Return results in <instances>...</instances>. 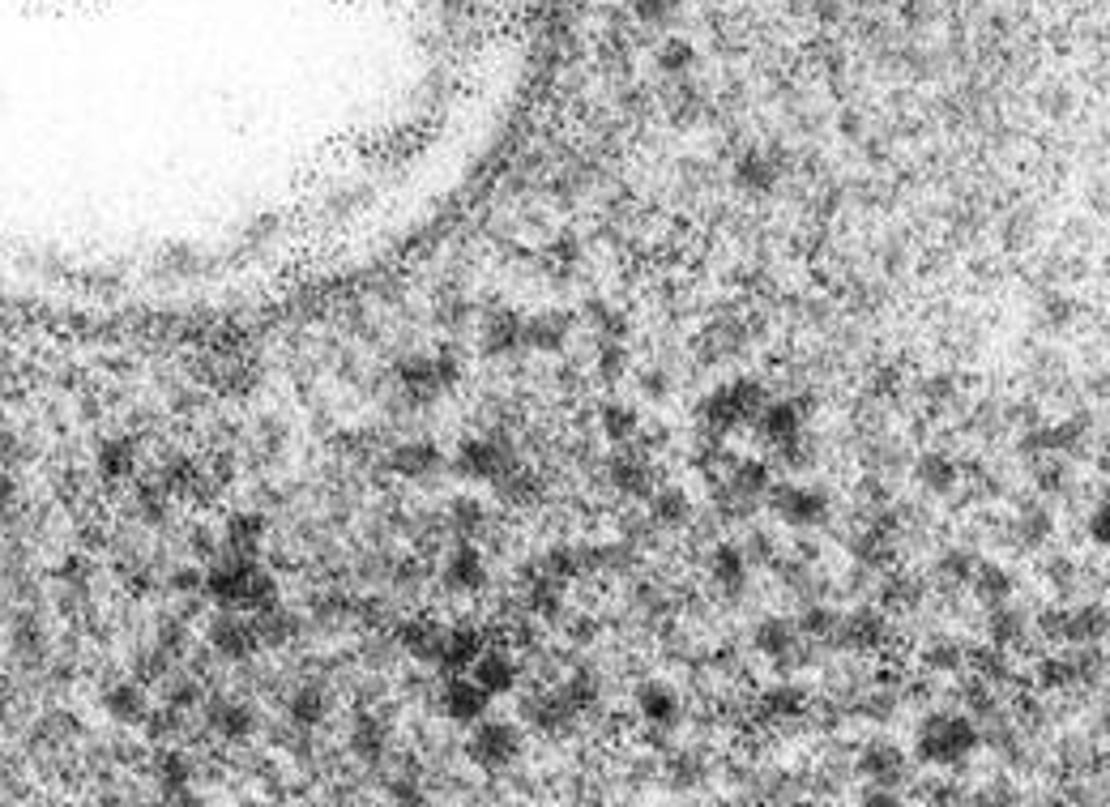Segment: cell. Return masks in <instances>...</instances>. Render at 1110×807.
<instances>
[{
  "instance_id": "1",
  "label": "cell",
  "mask_w": 1110,
  "mask_h": 807,
  "mask_svg": "<svg viewBox=\"0 0 1110 807\" xmlns=\"http://www.w3.org/2000/svg\"><path fill=\"white\" fill-rule=\"evenodd\" d=\"M978 726L965 714H931L918 726V756L927 765H961L978 748Z\"/></svg>"
},
{
  "instance_id": "2",
  "label": "cell",
  "mask_w": 1110,
  "mask_h": 807,
  "mask_svg": "<svg viewBox=\"0 0 1110 807\" xmlns=\"http://www.w3.org/2000/svg\"><path fill=\"white\" fill-rule=\"evenodd\" d=\"M769 509L786 521V526H820L829 517V496L816 492V487H799V483H769Z\"/></svg>"
},
{
  "instance_id": "3",
  "label": "cell",
  "mask_w": 1110,
  "mask_h": 807,
  "mask_svg": "<svg viewBox=\"0 0 1110 807\" xmlns=\"http://www.w3.org/2000/svg\"><path fill=\"white\" fill-rule=\"evenodd\" d=\"M470 752H474V761H479V765L500 769V765L517 761L521 739H517V731H513L509 722H483L479 731H474V739H470Z\"/></svg>"
},
{
  "instance_id": "4",
  "label": "cell",
  "mask_w": 1110,
  "mask_h": 807,
  "mask_svg": "<svg viewBox=\"0 0 1110 807\" xmlns=\"http://www.w3.org/2000/svg\"><path fill=\"white\" fill-rule=\"evenodd\" d=\"M833 632H837V645H846V650H880L884 637H888V620L880 611L859 607V611L842 615Z\"/></svg>"
},
{
  "instance_id": "5",
  "label": "cell",
  "mask_w": 1110,
  "mask_h": 807,
  "mask_svg": "<svg viewBox=\"0 0 1110 807\" xmlns=\"http://www.w3.org/2000/svg\"><path fill=\"white\" fill-rule=\"evenodd\" d=\"M859 773L871 778L876 786L893 790L901 782V773H906V756H901L897 743H871V748H863V756H859Z\"/></svg>"
},
{
  "instance_id": "6",
  "label": "cell",
  "mask_w": 1110,
  "mask_h": 807,
  "mask_svg": "<svg viewBox=\"0 0 1110 807\" xmlns=\"http://www.w3.org/2000/svg\"><path fill=\"white\" fill-rule=\"evenodd\" d=\"M743 419H752L748 415V406L739 402V393H735V385H726V389H713L709 398H705V406H701V423L709 427V432H731V427H739Z\"/></svg>"
},
{
  "instance_id": "7",
  "label": "cell",
  "mask_w": 1110,
  "mask_h": 807,
  "mask_svg": "<svg viewBox=\"0 0 1110 807\" xmlns=\"http://www.w3.org/2000/svg\"><path fill=\"white\" fill-rule=\"evenodd\" d=\"M795 641H799V628L782 620V615H769V620H760L756 632H752V645L756 654H765L773 662H786L790 654H795Z\"/></svg>"
},
{
  "instance_id": "8",
  "label": "cell",
  "mask_w": 1110,
  "mask_h": 807,
  "mask_svg": "<svg viewBox=\"0 0 1110 807\" xmlns=\"http://www.w3.org/2000/svg\"><path fill=\"white\" fill-rule=\"evenodd\" d=\"M521 714H526L538 731L560 735V731H568V722L577 718V709L564 701V692H543V696H534V701L521 705Z\"/></svg>"
},
{
  "instance_id": "9",
  "label": "cell",
  "mask_w": 1110,
  "mask_h": 807,
  "mask_svg": "<svg viewBox=\"0 0 1110 807\" xmlns=\"http://www.w3.org/2000/svg\"><path fill=\"white\" fill-rule=\"evenodd\" d=\"M756 419H760V432L782 445V440H795V436H799L803 410H799V402H765V406L756 410Z\"/></svg>"
},
{
  "instance_id": "10",
  "label": "cell",
  "mask_w": 1110,
  "mask_h": 807,
  "mask_svg": "<svg viewBox=\"0 0 1110 807\" xmlns=\"http://www.w3.org/2000/svg\"><path fill=\"white\" fill-rule=\"evenodd\" d=\"M573 334V316L568 312H543L526 321V346H538V351H560Z\"/></svg>"
},
{
  "instance_id": "11",
  "label": "cell",
  "mask_w": 1110,
  "mask_h": 807,
  "mask_svg": "<svg viewBox=\"0 0 1110 807\" xmlns=\"http://www.w3.org/2000/svg\"><path fill=\"white\" fill-rule=\"evenodd\" d=\"M637 709L649 726H675L679 718V696L666 684H641L637 688Z\"/></svg>"
},
{
  "instance_id": "12",
  "label": "cell",
  "mask_w": 1110,
  "mask_h": 807,
  "mask_svg": "<svg viewBox=\"0 0 1110 807\" xmlns=\"http://www.w3.org/2000/svg\"><path fill=\"white\" fill-rule=\"evenodd\" d=\"M611 479L620 492L628 496H649L654 492V474H649V462L637 453H615L611 457Z\"/></svg>"
},
{
  "instance_id": "13",
  "label": "cell",
  "mask_w": 1110,
  "mask_h": 807,
  "mask_svg": "<svg viewBox=\"0 0 1110 807\" xmlns=\"http://www.w3.org/2000/svg\"><path fill=\"white\" fill-rule=\"evenodd\" d=\"M474 684H479L487 696L491 692H513V684H517V667H513V658L509 654H483V658H474Z\"/></svg>"
},
{
  "instance_id": "14",
  "label": "cell",
  "mask_w": 1110,
  "mask_h": 807,
  "mask_svg": "<svg viewBox=\"0 0 1110 807\" xmlns=\"http://www.w3.org/2000/svg\"><path fill=\"white\" fill-rule=\"evenodd\" d=\"M649 517H654V526L679 530L692 521V504L679 487H662V492H654V500H649Z\"/></svg>"
},
{
  "instance_id": "15",
  "label": "cell",
  "mask_w": 1110,
  "mask_h": 807,
  "mask_svg": "<svg viewBox=\"0 0 1110 807\" xmlns=\"http://www.w3.org/2000/svg\"><path fill=\"white\" fill-rule=\"evenodd\" d=\"M444 709L457 718V722H474L487 709V692L474 684H466V679H457V684H449V692H444Z\"/></svg>"
},
{
  "instance_id": "16",
  "label": "cell",
  "mask_w": 1110,
  "mask_h": 807,
  "mask_svg": "<svg viewBox=\"0 0 1110 807\" xmlns=\"http://www.w3.org/2000/svg\"><path fill=\"white\" fill-rule=\"evenodd\" d=\"M914 474H918V483L927 487V492H948V487L957 483V462L948 453H923L914 462Z\"/></svg>"
},
{
  "instance_id": "17",
  "label": "cell",
  "mask_w": 1110,
  "mask_h": 807,
  "mask_svg": "<svg viewBox=\"0 0 1110 807\" xmlns=\"http://www.w3.org/2000/svg\"><path fill=\"white\" fill-rule=\"evenodd\" d=\"M974 594L982 598V603L987 607H999V603H1008V594H1012V577H1008V568H999V564H974Z\"/></svg>"
},
{
  "instance_id": "18",
  "label": "cell",
  "mask_w": 1110,
  "mask_h": 807,
  "mask_svg": "<svg viewBox=\"0 0 1110 807\" xmlns=\"http://www.w3.org/2000/svg\"><path fill=\"white\" fill-rule=\"evenodd\" d=\"M1064 637H1068V641H1081V645L1102 641V637H1106V611H1102V607L1068 611V615H1064Z\"/></svg>"
},
{
  "instance_id": "19",
  "label": "cell",
  "mask_w": 1110,
  "mask_h": 807,
  "mask_svg": "<svg viewBox=\"0 0 1110 807\" xmlns=\"http://www.w3.org/2000/svg\"><path fill=\"white\" fill-rule=\"evenodd\" d=\"M713 581L718 585H726V590H739L743 585V577H748V556H743L739 547H731V543H722V547H713Z\"/></svg>"
},
{
  "instance_id": "20",
  "label": "cell",
  "mask_w": 1110,
  "mask_h": 807,
  "mask_svg": "<svg viewBox=\"0 0 1110 807\" xmlns=\"http://www.w3.org/2000/svg\"><path fill=\"white\" fill-rule=\"evenodd\" d=\"M769 483H773V470H769V462H760V457H748V462H739L735 474H731V492H735V496H748V500L765 496Z\"/></svg>"
},
{
  "instance_id": "21",
  "label": "cell",
  "mask_w": 1110,
  "mask_h": 807,
  "mask_svg": "<svg viewBox=\"0 0 1110 807\" xmlns=\"http://www.w3.org/2000/svg\"><path fill=\"white\" fill-rule=\"evenodd\" d=\"M850 551H854L859 564L880 568V564H888V556H893V543H888V530L876 521V526H867L859 538H850Z\"/></svg>"
},
{
  "instance_id": "22",
  "label": "cell",
  "mask_w": 1110,
  "mask_h": 807,
  "mask_svg": "<svg viewBox=\"0 0 1110 807\" xmlns=\"http://www.w3.org/2000/svg\"><path fill=\"white\" fill-rule=\"evenodd\" d=\"M735 184L748 188V193H769V188L777 184V167L765 154H743L739 167H735Z\"/></svg>"
},
{
  "instance_id": "23",
  "label": "cell",
  "mask_w": 1110,
  "mask_h": 807,
  "mask_svg": "<svg viewBox=\"0 0 1110 807\" xmlns=\"http://www.w3.org/2000/svg\"><path fill=\"white\" fill-rule=\"evenodd\" d=\"M462 470L466 474H479V479H496L504 470V449H496L491 440H470L462 449Z\"/></svg>"
},
{
  "instance_id": "24",
  "label": "cell",
  "mask_w": 1110,
  "mask_h": 807,
  "mask_svg": "<svg viewBox=\"0 0 1110 807\" xmlns=\"http://www.w3.org/2000/svg\"><path fill=\"white\" fill-rule=\"evenodd\" d=\"M760 705H765L769 718H799L807 709V692L795 688V684H773V688H765V696H760Z\"/></svg>"
},
{
  "instance_id": "25",
  "label": "cell",
  "mask_w": 1110,
  "mask_h": 807,
  "mask_svg": "<svg viewBox=\"0 0 1110 807\" xmlns=\"http://www.w3.org/2000/svg\"><path fill=\"white\" fill-rule=\"evenodd\" d=\"M521 342H526V325H521L517 312L491 316V325H487V351H491V355L513 351V346H521Z\"/></svg>"
},
{
  "instance_id": "26",
  "label": "cell",
  "mask_w": 1110,
  "mask_h": 807,
  "mask_svg": "<svg viewBox=\"0 0 1110 807\" xmlns=\"http://www.w3.org/2000/svg\"><path fill=\"white\" fill-rule=\"evenodd\" d=\"M991 641L1004 650V645H1017L1025 641V615L1021 611H1008L1004 603L991 607Z\"/></svg>"
},
{
  "instance_id": "27",
  "label": "cell",
  "mask_w": 1110,
  "mask_h": 807,
  "mask_svg": "<svg viewBox=\"0 0 1110 807\" xmlns=\"http://www.w3.org/2000/svg\"><path fill=\"white\" fill-rule=\"evenodd\" d=\"M530 607L538 611V615H547V620H555V615H560V607H564V585H560V577H538L534 585H530Z\"/></svg>"
},
{
  "instance_id": "28",
  "label": "cell",
  "mask_w": 1110,
  "mask_h": 807,
  "mask_svg": "<svg viewBox=\"0 0 1110 807\" xmlns=\"http://www.w3.org/2000/svg\"><path fill=\"white\" fill-rule=\"evenodd\" d=\"M564 701L577 709H590L594 701H598V679H594V671L590 667H581V671H573L568 675V684H564Z\"/></svg>"
},
{
  "instance_id": "29",
  "label": "cell",
  "mask_w": 1110,
  "mask_h": 807,
  "mask_svg": "<svg viewBox=\"0 0 1110 807\" xmlns=\"http://www.w3.org/2000/svg\"><path fill=\"white\" fill-rule=\"evenodd\" d=\"M449 581L462 585V590H474V585H483V564H479V551L462 547L457 556L449 560Z\"/></svg>"
},
{
  "instance_id": "30",
  "label": "cell",
  "mask_w": 1110,
  "mask_h": 807,
  "mask_svg": "<svg viewBox=\"0 0 1110 807\" xmlns=\"http://www.w3.org/2000/svg\"><path fill=\"white\" fill-rule=\"evenodd\" d=\"M637 427H641V419L632 406H602V432L611 440H628Z\"/></svg>"
},
{
  "instance_id": "31",
  "label": "cell",
  "mask_w": 1110,
  "mask_h": 807,
  "mask_svg": "<svg viewBox=\"0 0 1110 807\" xmlns=\"http://www.w3.org/2000/svg\"><path fill=\"white\" fill-rule=\"evenodd\" d=\"M1017 530H1021V538H1025L1029 547H1038V543H1046V538H1051L1055 521H1051V513H1042V509H1025L1021 521H1017Z\"/></svg>"
},
{
  "instance_id": "32",
  "label": "cell",
  "mask_w": 1110,
  "mask_h": 807,
  "mask_svg": "<svg viewBox=\"0 0 1110 807\" xmlns=\"http://www.w3.org/2000/svg\"><path fill=\"white\" fill-rule=\"evenodd\" d=\"M799 632H807V637H833V628H837V611L833 607H807L803 615H799V624H795Z\"/></svg>"
},
{
  "instance_id": "33",
  "label": "cell",
  "mask_w": 1110,
  "mask_h": 807,
  "mask_svg": "<svg viewBox=\"0 0 1110 807\" xmlns=\"http://www.w3.org/2000/svg\"><path fill=\"white\" fill-rule=\"evenodd\" d=\"M1038 684L1042 688H1068V684H1076L1072 658H1046L1042 667H1038Z\"/></svg>"
},
{
  "instance_id": "34",
  "label": "cell",
  "mask_w": 1110,
  "mask_h": 807,
  "mask_svg": "<svg viewBox=\"0 0 1110 807\" xmlns=\"http://www.w3.org/2000/svg\"><path fill=\"white\" fill-rule=\"evenodd\" d=\"M923 662H927V667H935V671H957L961 667V645H953V641L931 645V650L923 654Z\"/></svg>"
},
{
  "instance_id": "35",
  "label": "cell",
  "mask_w": 1110,
  "mask_h": 807,
  "mask_svg": "<svg viewBox=\"0 0 1110 807\" xmlns=\"http://www.w3.org/2000/svg\"><path fill=\"white\" fill-rule=\"evenodd\" d=\"M970 573H974V556H970V551H948V556L940 560V577H944V581H957V585H961Z\"/></svg>"
},
{
  "instance_id": "36",
  "label": "cell",
  "mask_w": 1110,
  "mask_h": 807,
  "mask_svg": "<svg viewBox=\"0 0 1110 807\" xmlns=\"http://www.w3.org/2000/svg\"><path fill=\"white\" fill-rule=\"evenodd\" d=\"M436 462H440V457H436V449H432V445H410V449H406V453L398 457V466H402L406 474H419V470H432Z\"/></svg>"
},
{
  "instance_id": "37",
  "label": "cell",
  "mask_w": 1110,
  "mask_h": 807,
  "mask_svg": "<svg viewBox=\"0 0 1110 807\" xmlns=\"http://www.w3.org/2000/svg\"><path fill=\"white\" fill-rule=\"evenodd\" d=\"M594 556H598V568H632V564H637V551H632V543H611V547L594 551Z\"/></svg>"
},
{
  "instance_id": "38",
  "label": "cell",
  "mask_w": 1110,
  "mask_h": 807,
  "mask_svg": "<svg viewBox=\"0 0 1110 807\" xmlns=\"http://www.w3.org/2000/svg\"><path fill=\"white\" fill-rule=\"evenodd\" d=\"M624 363H628V351H624L620 342H607V346H602V359H598L602 381H615V376L624 372Z\"/></svg>"
},
{
  "instance_id": "39",
  "label": "cell",
  "mask_w": 1110,
  "mask_h": 807,
  "mask_svg": "<svg viewBox=\"0 0 1110 807\" xmlns=\"http://www.w3.org/2000/svg\"><path fill=\"white\" fill-rule=\"evenodd\" d=\"M974 662H978V671H982V675L1004 679V658H999V645H995V650H978V654H974Z\"/></svg>"
},
{
  "instance_id": "40",
  "label": "cell",
  "mask_w": 1110,
  "mask_h": 807,
  "mask_svg": "<svg viewBox=\"0 0 1110 807\" xmlns=\"http://www.w3.org/2000/svg\"><path fill=\"white\" fill-rule=\"evenodd\" d=\"M1064 487H1068V470L1064 466L1042 470V492H1064Z\"/></svg>"
},
{
  "instance_id": "41",
  "label": "cell",
  "mask_w": 1110,
  "mask_h": 807,
  "mask_svg": "<svg viewBox=\"0 0 1110 807\" xmlns=\"http://www.w3.org/2000/svg\"><path fill=\"white\" fill-rule=\"evenodd\" d=\"M769 551H773V543H769V534H760V530H752V538H748V551H743V556H752V560H769Z\"/></svg>"
},
{
  "instance_id": "42",
  "label": "cell",
  "mask_w": 1110,
  "mask_h": 807,
  "mask_svg": "<svg viewBox=\"0 0 1110 807\" xmlns=\"http://www.w3.org/2000/svg\"><path fill=\"white\" fill-rule=\"evenodd\" d=\"M641 393H645V398H666V376L662 372H645L641 376Z\"/></svg>"
},
{
  "instance_id": "43",
  "label": "cell",
  "mask_w": 1110,
  "mask_h": 807,
  "mask_svg": "<svg viewBox=\"0 0 1110 807\" xmlns=\"http://www.w3.org/2000/svg\"><path fill=\"white\" fill-rule=\"evenodd\" d=\"M1064 615L1068 611H1042V632H1046V637H1064Z\"/></svg>"
},
{
  "instance_id": "44",
  "label": "cell",
  "mask_w": 1110,
  "mask_h": 807,
  "mask_svg": "<svg viewBox=\"0 0 1110 807\" xmlns=\"http://www.w3.org/2000/svg\"><path fill=\"white\" fill-rule=\"evenodd\" d=\"M1089 534L1098 538V543H1106V504H1098V509L1089 513Z\"/></svg>"
},
{
  "instance_id": "45",
  "label": "cell",
  "mask_w": 1110,
  "mask_h": 807,
  "mask_svg": "<svg viewBox=\"0 0 1110 807\" xmlns=\"http://www.w3.org/2000/svg\"><path fill=\"white\" fill-rule=\"evenodd\" d=\"M551 252H555V257H560V261H573V257H577V240H573V235H560V240H555V248H551Z\"/></svg>"
},
{
  "instance_id": "46",
  "label": "cell",
  "mask_w": 1110,
  "mask_h": 807,
  "mask_svg": "<svg viewBox=\"0 0 1110 807\" xmlns=\"http://www.w3.org/2000/svg\"><path fill=\"white\" fill-rule=\"evenodd\" d=\"M884 389H888V393L897 389V368H880V372H876V393H884Z\"/></svg>"
}]
</instances>
